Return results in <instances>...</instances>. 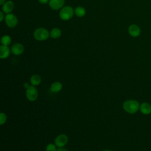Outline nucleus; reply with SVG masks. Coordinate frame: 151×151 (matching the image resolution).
<instances>
[{
    "mask_svg": "<svg viewBox=\"0 0 151 151\" xmlns=\"http://www.w3.org/2000/svg\"><path fill=\"white\" fill-rule=\"evenodd\" d=\"M33 35L34 38L38 41H45L50 37V32L45 28L40 27L34 31Z\"/></svg>",
    "mask_w": 151,
    "mask_h": 151,
    "instance_id": "7ed1b4c3",
    "label": "nucleus"
},
{
    "mask_svg": "<svg viewBox=\"0 0 151 151\" xmlns=\"http://www.w3.org/2000/svg\"><path fill=\"white\" fill-rule=\"evenodd\" d=\"M123 108L126 112L129 114H134L139 110L140 104L137 100H127L123 103Z\"/></svg>",
    "mask_w": 151,
    "mask_h": 151,
    "instance_id": "f257e3e1",
    "label": "nucleus"
},
{
    "mask_svg": "<svg viewBox=\"0 0 151 151\" xmlns=\"http://www.w3.org/2000/svg\"><path fill=\"white\" fill-rule=\"evenodd\" d=\"M103 151H113V150H109V149H106V150H103Z\"/></svg>",
    "mask_w": 151,
    "mask_h": 151,
    "instance_id": "393cba45",
    "label": "nucleus"
},
{
    "mask_svg": "<svg viewBox=\"0 0 151 151\" xmlns=\"http://www.w3.org/2000/svg\"><path fill=\"white\" fill-rule=\"evenodd\" d=\"M6 2V0H0V5H3Z\"/></svg>",
    "mask_w": 151,
    "mask_h": 151,
    "instance_id": "b1692460",
    "label": "nucleus"
},
{
    "mask_svg": "<svg viewBox=\"0 0 151 151\" xmlns=\"http://www.w3.org/2000/svg\"><path fill=\"white\" fill-rule=\"evenodd\" d=\"M57 151H68V150L64 147H58V149H57Z\"/></svg>",
    "mask_w": 151,
    "mask_h": 151,
    "instance_id": "4be33fe9",
    "label": "nucleus"
},
{
    "mask_svg": "<svg viewBox=\"0 0 151 151\" xmlns=\"http://www.w3.org/2000/svg\"><path fill=\"white\" fill-rule=\"evenodd\" d=\"M74 10L70 6H65L63 7L60 11L59 16L60 19L63 21H68L74 15Z\"/></svg>",
    "mask_w": 151,
    "mask_h": 151,
    "instance_id": "f03ea898",
    "label": "nucleus"
},
{
    "mask_svg": "<svg viewBox=\"0 0 151 151\" xmlns=\"http://www.w3.org/2000/svg\"><path fill=\"white\" fill-rule=\"evenodd\" d=\"M41 82V77L38 74H34L30 78V83L32 86H38Z\"/></svg>",
    "mask_w": 151,
    "mask_h": 151,
    "instance_id": "4468645a",
    "label": "nucleus"
},
{
    "mask_svg": "<svg viewBox=\"0 0 151 151\" xmlns=\"http://www.w3.org/2000/svg\"><path fill=\"white\" fill-rule=\"evenodd\" d=\"M38 2L41 4H46L49 2L50 0H38Z\"/></svg>",
    "mask_w": 151,
    "mask_h": 151,
    "instance_id": "412c9836",
    "label": "nucleus"
},
{
    "mask_svg": "<svg viewBox=\"0 0 151 151\" xmlns=\"http://www.w3.org/2000/svg\"><path fill=\"white\" fill-rule=\"evenodd\" d=\"M61 35V31L58 28H54L50 32V36L53 39H57Z\"/></svg>",
    "mask_w": 151,
    "mask_h": 151,
    "instance_id": "2eb2a0df",
    "label": "nucleus"
},
{
    "mask_svg": "<svg viewBox=\"0 0 151 151\" xmlns=\"http://www.w3.org/2000/svg\"><path fill=\"white\" fill-rule=\"evenodd\" d=\"M65 4V0H50L48 4L50 7L53 10L61 9Z\"/></svg>",
    "mask_w": 151,
    "mask_h": 151,
    "instance_id": "0eeeda50",
    "label": "nucleus"
},
{
    "mask_svg": "<svg viewBox=\"0 0 151 151\" xmlns=\"http://www.w3.org/2000/svg\"><path fill=\"white\" fill-rule=\"evenodd\" d=\"M4 13L2 11L0 12V22H2L4 19Z\"/></svg>",
    "mask_w": 151,
    "mask_h": 151,
    "instance_id": "aec40b11",
    "label": "nucleus"
},
{
    "mask_svg": "<svg viewBox=\"0 0 151 151\" xmlns=\"http://www.w3.org/2000/svg\"><path fill=\"white\" fill-rule=\"evenodd\" d=\"M11 51L13 54L15 55H19L23 53L24 51V47L21 43H15L11 47Z\"/></svg>",
    "mask_w": 151,
    "mask_h": 151,
    "instance_id": "1a4fd4ad",
    "label": "nucleus"
},
{
    "mask_svg": "<svg viewBox=\"0 0 151 151\" xmlns=\"http://www.w3.org/2000/svg\"><path fill=\"white\" fill-rule=\"evenodd\" d=\"M7 120L6 115L4 113H0V124L2 125L4 124Z\"/></svg>",
    "mask_w": 151,
    "mask_h": 151,
    "instance_id": "6ab92c4d",
    "label": "nucleus"
},
{
    "mask_svg": "<svg viewBox=\"0 0 151 151\" xmlns=\"http://www.w3.org/2000/svg\"><path fill=\"white\" fill-rule=\"evenodd\" d=\"M29 86V84H28V83H27V82H26V83H25L24 84V88H25L26 89H27Z\"/></svg>",
    "mask_w": 151,
    "mask_h": 151,
    "instance_id": "5701e85b",
    "label": "nucleus"
},
{
    "mask_svg": "<svg viewBox=\"0 0 151 151\" xmlns=\"http://www.w3.org/2000/svg\"><path fill=\"white\" fill-rule=\"evenodd\" d=\"M128 32L130 36L133 37H137L140 35L141 30L140 27L137 25L133 24L129 27Z\"/></svg>",
    "mask_w": 151,
    "mask_h": 151,
    "instance_id": "6e6552de",
    "label": "nucleus"
},
{
    "mask_svg": "<svg viewBox=\"0 0 151 151\" xmlns=\"http://www.w3.org/2000/svg\"><path fill=\"white\" fill-rule=\"evenodd\" d=\"M46 151H57V146L53 143H49L45 148Z\"/></svg>",
    "mask_w": 151,
    "mask_h": 151,
    "instance_id": "a211bd4d",
    "label": "nucleus"
},
{
    "mask_svg": "<svg viewBox=\"0 0 151 151\" xmlns=\"http://www.w3.org/2000/svg\"><path fill=\"white\" fill-rule=\"evenodd\" d=\"M63 88L62 84L59 81H55L51 84L50 86V90L53 93H58Z\"/></svg>",
    "mask_w": 151,
    "mask_h": 151,
    "instance_id": "ddd939ff",
    "label": "nucleus"
},
{
    "mask_svg": "<svg viewBox=\"0 0 151 151\" xmlns=\"http://www.w3.org/2000/svg\"><path fill=\"white\" fill-rule=\"evenodd\" d=\"M1 42L2 45L8 46L11 43V38L9 35H5L1 37Z\"/></svg>",
    "mask_w": 151,
    "mask_h": 151,
    "instance_id": "f3484780",
    "label": "nucleus"
},
{
    "mask_svg": "<svg viewBox=\"0 0 151 151\" xmlns=\"http://www.w3.org/2000/svg\"><path fill=\"white\" fill-rule=\"evenodd\" d=\"M14 8V3L12 1H6L2 6V12L4 14H10Z\"/></svg>",
    "mask_w": 151,
    "mask_h": 151,
    "instance_id": "9d476101",
    "label": "nucleus"
},
{
    "mask_svg": "<svg viewBox=\"0 0 151 151\" xmlns=\"http://www.w3.org/2000/svg\"><path fill=\"white\" fill-rule=\"evenodd\" d=\"M26 97L30 101L36 100L38 96V93L37 88L34 86H29L26 89Z\"/></svg>",
    "mask_w": 151,
    "mask_h": 151,
    "instance_id": "20e7f679",
    "label": "nucleus"
},
{
    "mask_svg": "<svg viewBox=\"0 0 151 151\" xmlns=\"http://www.w3.org/2000/svg\"><path fill=\"white\" fill-rule=\"evenodd\" d=\"M5 21L8 27L14 28L18 24V18L14 14L10 13L5 15Z\"/></svg>",
    "mask_w": 151,
    "mask_h": 151,
    "instance_id": "39448f33",
    "label": "nucleus"
},
{
    "mask_svg": "<svg viewBox=\"0 0 151 151\" xmlns=\"http://www.w3.org/2000/svg\"><path fill=\"white\" fill-rule=\"evenodd\" d=\"M9 48L8 46L1 45L0 46V58L1 59H5L8 58L10 54Z\"/></svg>",
    "mask_w": 151,
    "mask_h": 151,
    "instance_id": "f8f14e48",
    "label": "nucleus"
},
{
    "mask_svg": "<svg viewBox=\"0 0 151 151\" xmlns=\"http://www.w3.org/2000/svg\"><path fill=\"white\" fill-rule=\"evenodd\" d=\"M68 137L64 134H60L54 140V144L58 147H63L68 142Z\"/></svg>",
    "mask_w": 151,
    "mask_h": 151,
    "instance_id": "423d86ee",
    "label": "nucleus"
},
{
    "mask_svg": "<svg viewBox=\"0 0 151 151\" xmlns=\"http://www.w3.org/2000/svg\"><path fill=\"white\" fill-rule=\"evenodd\" d=\"M86 9L83 6H77L74 9V14L78 17H83L86 15Z\"/></svg>",
    "mask_w": 151,
    "mask_h": 151,
    "instance_id": "dca6fc26",
    "label": "nucleus"
},
{
    "mask_svg": "<svg viewBox=\"0 0 151 151\" xmlns=\"http://www.w3.org/2000/svg\"><path fill=\"white\" fill-rule=\"evenodd\" d=\"M139 110L145 115L150 114L151 113V104L147 102H143L140 104Z\"/></svg>",
    "mask_w": 151,
    "mask_h": 151,
    "instance_id": "9b49d317",
    "label": "nucleus"
}]
</instances>
